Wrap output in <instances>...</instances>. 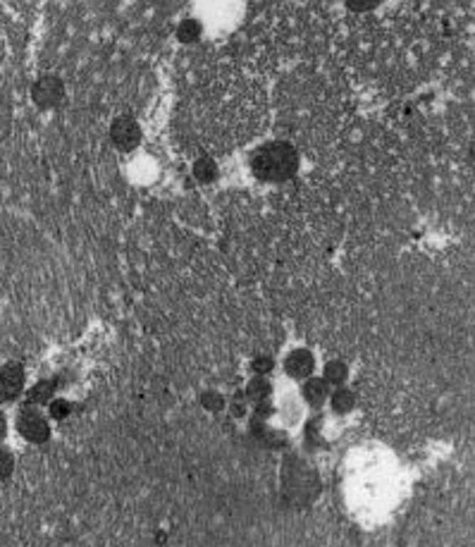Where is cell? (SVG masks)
<instances>
[{
    "label": "cell",
    "mask_w": 475,
    "mask_h": 547,
    "mask_svg": "<svg viewBox=\"0 0 475 547\" xmlns=\"http://www.w3.org/2000/svg\"><path fill=\"white\" fill-rule=\"evenodd\" d=\"M268 394H270V382L266 380V378H254L249 382V387H246V397L251 402H256V404H261V402H266L268 399Z\"/></svg>",
    "instance_id": "obj_11"
},
{
    "label": "cell",
    "mask_w": 475,
    "mask_h": 547,
    "mask_svg": "<svg viewBox=\"0 0 475 547\" xmlns=\"http://www.w3.org/2000/svg\"><path fill=\"white\" fill-rule=\"evenodd\" d=\"M31 96L41 108H53V106H58L60 101H63L65 84H63V79L56 77V74H43V77L33 84Z\"/></svg>",
    "instance_id": "obj_3"
},
{
    "label": "cell",
    "mask_w": 475,
    "mask_h": 547,
    "mask_svg": "<svg viewBox=\"0 0 475 547\" xmlns=\"http://www.w3.org/2000/svg\"><path fill=\"white\" fill-rule=\"evenodd\" d=\"M110 136L118 148H122V151H132V148H137L141 141V129L132 118H118L110 127Z\"/></svg>",
    "instance_id": "obj_5"
},
{
    "label": "cell",
    "mask_w": 475,
    "mask_h": 547,
    "mask_svg": "<svg viewBox=\"0 0 475 547\" xmlns=\"http://www.w3.org/2000/svg\"><path fill=\"white\" fill-rule=\"evenodd\" d=\"M24 389V371L19 364H5L0 368V399L15 402Z\"/></svg>",
    "instance_id": "obj_4"
},
{
    "label": "cell",
    "mask_w": 475,
    "mask_h": 547,
    "mask_svg": "<svg viewBox=\"0 0 475 547\" xmlns=\"http://www.w3.org/2000/svg\"><path fill=\"white\" fill-rule=\"evenodd\" d=\"M177 36L182 44H194V41L201 36V24L196 22V19H184L177 29Z\"/></svg>",
    "instance_id": "obj_13"
},
{
    "label": "cell",
    "mask_w": 475,
    "mask_h": 547,
    "mask_svg": "<svg viewBox=\"0 0 475 547\" xmlns=\"http://www.w3.org/2000/svg\"><path fill=\"white\" fill-rule=\"evenodd\" d=\"M5 430H8V421H5V416L0 414V440L5 437Z\"/></svg>",
    "instance_id": "obj_19"
},
{
    "label": "cell",
    "mask_w": 475,
    "mask_h": 547,
    "mask_svg": "<svg viewBox=\"0 0 475 547\" xmlns=\"http://www.w3.org/2000/svg\"><path fill=\"white\" fill-rule=\"evenodd\" d=\"M349 8H351V10H358V12H363V10H370V8H375V3H349Z\"/></svg>",
    "instance_id": "obj_18"
},
{
    "label": "cell",
    "mask_w": 475,
    "mask_h": 547,
    "mask_svg": "<svg viewBox=\"0 0 475 547\" xmlns=\"http://www.w3.org/2000/svg\"><path fill=\"white\" fill-rule=\"evenodd\" d=\"M284 368H287V373L291 375V378L303 380V378H308V375L313 373L315 359L308 349H294L287 357V361H284Z\"/></svg>",
    "instance_id": "obj_6"
},
{
    "label": "cell",
    "mask_w": 475,
    "mask_h": 547,
    "mask_svg": "<svg viewBox=\"0 0 475 547\" xmlns=\"http://www.w3.org/2000/svg\"><path fill=\"white\" fill-rule=\"evenodd\" d=\"M232 414L234 416H244V414H246V407H244V404H232Z\"/></svg>",
    "instance_id": "obj_20"
},
{
    "label": "cell",
    "mask_w": 475,
    "mask_h": 547,
    "mask_svg": "<svg viewBox=\"0 0 475 547\" xmlns=\"http://www.w3.org/2000/svg\"><path fill=\"white\" fill-rule=\"evenodd\" d=\"M12 471H15V456L10 449L0 447V478H10Z\"/></svg>",
    "instance_id": "obj_16"
},
{
    "label": "cell",
    "mask_w": 475,
    "mask_h": 547,
    "mask_svg": "<svg viewBox=\"0 0 475 547\" xmlns=\"http://www.w3.org/2000/svg\"><path fill=\"white\" fill-rule=\"evenodd\" d=\"M251 170L263 182H287L298 170V153L287 141H270L251 155Z\"/></svg>",
    "instance_id": "obj_1"
},
{
    "label": "cell",
    "mask_w": 475,
    "mask_h": 547,
    "mask_svg": "<svg viewBox=\"0 0 475 547\" xmlns=\"http://www.w3.org/2000/svg\"><path fill=\"white\" fill-rule=\"evenodd\" d=\"M53 394H56V382H53V380H41V382H36V385L29 389L26 399H29V404L41 407V404H51Z\"/></svg>",
    "instance_id": "obj_8"
},
{
    "label": "cell",
    "mask_w": 475,
    "mask_h": 547,
    "mask_svg": "<svg viewBox=\"0 0 475 547\" xmlns=\"http://www.w3.org/2000/svg\"><path fill=\"white\" fill-rule=\"evenodd\" d=\"M301 394L310 407H320L323 402L330 397V385L323 378H308L306 385H303V389H301Z\"/></svg>",
    "instance_id": "obj_7"
},
{
    "label": "cell",
    "mask_w": 475,
    "mask_h": 547,
    "mask_svg": "<svg viewBox=\"0 0 475 547\" xmlns=\"http://www.w3.org/2000/svg\"><path fill=\"white\" fill-rule=\"evenodd\" d=\"M17 430L24 440H29L33 444H43L51 437V426L48 419L43 414H38L36 409L24 407L17 416Z\"/></svg>",
    "instance_id": "obj_2"
},
{
    "label": "cell",
    "mask_w": 475,
    "mask_h": 547,
    "mask_svg": "<svg viewBox=\"0 0 475 547\" xmlns=\"http://www.w3.org/2000/svg\"><path fill=\"white\" fill-rule=\"evenodd\" d=\"M70 411H72V404H70L67 399H53L51 407H48L51 419H56V421L67 419V416H70Z\"/></svg>",
    "instance_id": "obj_15"
},
{
    "label": "cell",
    "mask_w": 475,
    "mask_h": 547,
    "mask_svg": "<svg viewBox=\"0 0 475 547\" xmlns=\"http://www.w3.org/2000/svg\"><path fill=\"white\" fill-rule=\"evenodd\" d=\"M254 371H256L258 375L270 373V371H273V359H270V357H258V359L254 361Z\"/></svg>",
    "instance_id": "obj_17"
},
{
    "label": "cell",
    "mask_w": 475,
    "mask_h": 547,
    "mask_svg": "<svg viewBox=\"0 0 475 547\" xmlns=\"http://www.w3.org/2000/svg\"><path fill=\"white\" fill-rule=\"evenodd\" d=\"M347 366L342 364V361H330L328 366H325V375L323 380L328 382V385H335V387H342V382L347 380Z\"/></svg>",
    "instance_id": "obj_10"
},
{
    "label": "cell",
    "mask_w": 475,
    "mask_h": 547,
    "mask_svg": "<svg viewBox=\"0 0 475 547\" xmlns=\"http://www.w3.org/2000/svg\"><path fill=\"white\" fill-rule=\"evenodd\" d=\"M330 404H332V411L335 414H349L356 404V397L347 387H337L335 392L330 394Z\"/></svg>",
    "instance_id": "obj_9"
},
{
    "label": "cell",
    "mask_w": 475,
    "mask_h": 547,
    "mask_svg": "<svg viewBox=\"0 0 475 547\" xmlns=\"http://www.w3.org/2000/svg\"><path fill=\"white\" fill-rule=\"evenodd\" d=\"M201 407L208 409V411H220L225 409V397L220 392H203L201 394Z\"/></svg>",
    "instance_id": "obj_14"
},
{
    "label": "cell",
    "mask_w": 475,
    "mask_h": 547,
    "mask_svg": "<svg viewBox=\"0 0 475 547\" xmlns=\"http://www.w3.org/2000/svg\"><path fill=\"white\" fill-rule=\"evenodd\" d=\"M194 175L199 182H213L218 177V165L210 158H199L194 163Z\"/></svg>",
    "instance_id": "obj_12"
}]
</instances>
